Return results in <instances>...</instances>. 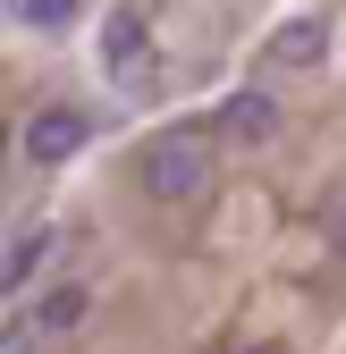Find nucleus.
Returning <instances> with one entry per match:
<instances>
[{"instance_id": "39448f33", "label": "nucleus", "mask_w": 346, "mask_h": 354, "mask_svg": "<svg viewBox=\"0 0 346 354\" xmlns=\"http://www.w3.org/2000/svg\"><path fill=\"white\" fill-rule=\"evenodd\" d=\"M321 51H329V26L321 17H287L271 34V68H321Z\"/></svg>"}, {"instance_id": "20e7f679", "label": "nucleus", "mask_w": 346, "mask_h": 354, "mask_svg": "<svg viewBox=\"0 0 346 354\" xmlns=\"http://www.w3.org/2000/svg\"><path fill=\"white\" fill-rule=\"evenodd\" d=\"M220 127H228V144H271L279 136V102L262 93V84H245V93H228Z\"/></svg>"}, {"instance_id": "f03ea898", "label": "nucleus", "mask_w": 346, "mask_h": 354, "mask_svg": "<svg viewBox=\"0 0 346 354\" xmlns=\"http://www.w3.org/2000/svg\"><path fill=\"white\" fill-rule=\"evenodd\" d=\"M102 76L118 93H152V26H144V9L102 17Z\"/></svg>"}, {"instance_id": "0eeeda50", "label": "nucleus", "mask_w": 346, "mask_h": 354, "mask_svg": "<svg viewBox=\"0 0 346 354\" xmlns=\"http://www.w3.org/2000/svg\"><path fill=\"white\" fill-rule=\"evenodd\" d=\"M17 9V26H42V34H60L68 17H76V0H9Z\"/></svg>"}, {"instance_id": "6e6552de", "label": "nucleus", "mask_w": 346, "mask_h": 354, "mask_svg": "<svg viewBox=\"0 0 346 354\" xmlns=\"http://www.w3.org/2000/svg\"><path fill=\"white\" fill-rule=\"evenodd\" d=\"M42 253H51V228H34V236L9 253V279H34V270H42Z\"/></svg>"}, {"instance_id": "f257e3e1", "label": "nucleus", "mask_w": 346, "mask_h": 354, "mask_svg": "<svg viewBox=\"0 0 346 354\" xmlns=\"http://www.w3.org/2000/svg\"><path fill=\"white\" fill-rule=\"evenodd\" d=\"M136 186L152 194V203H194L203 186H211V144L203 136H152L144 152H136Z\"/></svg>"}, {"instance_id": "9d476101", "label": "nucleus", "mask_w": 346, "mask_h": 354, "mask_svg": "<svg viewBox=\"0 0 346 354\" xmlns=\"http://www.w3.org/2000/svg\"><path fill=\"white\" fill-rule=\"evenodd\" d=\"M338 253H346V219H338Z\"/></svg>"}, {"instance_id": "7ed1b4c3", "label": "nucleus", "mask_w": 346, "mask_h": 354, "mask_svg": "<svg viewBox=\"0 0 346 354\" xmlns=\"http://www.w3.org/2000/svg\"><path fill=\"white\" fill-rule=\"evenodd\" d=\"M84 136H93V118H84V110H68V102H51V110H34L26 118V160L34 169H60V160H76L84 152Z\"/></svg>"}, {"instance_id": "1a4fd4ad", "label": "nucleus", "mask_w": 346, "mask_h": 354, "mask_svg": "<svg viewBox=\"0 0 346 354\" xmlns=\"http://www.w3.org/2000/svg\"><path fill=\"white\" fill-rule=\"evenodd\" d=\"M245 354H287V346H271V337H262V346H245Z\"/></svg>"}, {"instance_id": "423d86ee", "label": "nucleus", "mask_w": 346, "mask_h": 354, "mask_svg": "<svg viewBox=\"0 0 346 354\" xmlns=\"http://www.w3.org/2000/svg\"><path fill=\"white\" fill-rule=\"evenodd\" d=\"M84 313H93V287H76V279H60L51 295L34 304V329H42V337H68V329H84Z\"/></svg>"}]
</instances>
